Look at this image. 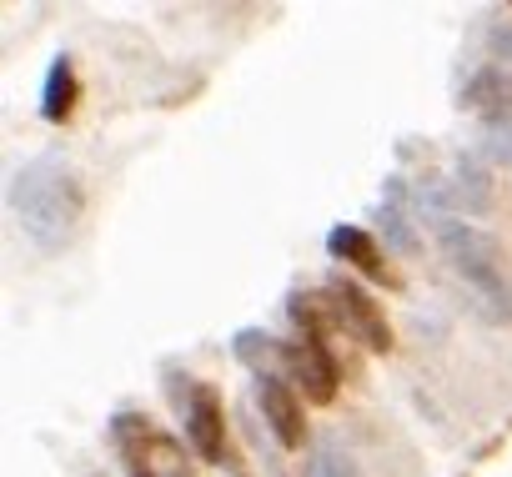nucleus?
I'll return each instance as SVG.
<instances>
[{"instance_id":"1","label":"nucleus","mask_w":512,"mask_h":477,"mask_svg":"<svg viewBox=\"0 0 512 477\" xmlns=\"http://www.w3.org/2000/svg\"><path fill=\"white\" fill-rule=\"evenodd\" d=\"M6 206H11L26 242L51 257L71 242V231L81 221V206H86V191H81V176L61 156H36V161L11 171Z\"/></svg>"},{"instance_id":"2","label":"nucleus","mask_w":512,"mask_h":477,"mask_svg":"<svg viewBox=\"0 0 512 477\" xmlns=\"http://www.w3.org/2000/svg\"><path fill=\"white\" fill-rule=\"evenodd\" d=\"M432 236H437L442 257L457 267V277L482 297L487 317L512 322V267H507V257H502V247L492 242V236L477 231L462 216H447V211L432 216Z\"/></svg>"},{"instance_id":"3","label":"nucleus","mask_w":512,"mask_h":477,"mask_svg":"<svg viewBox=\"0 0 512 477\" xmlns=\"http://www.w3.org/2000/svg\"><path fill=\"white\" fill-rule=\"evenodd\" d=\"M111 442H116V452H121L131 477H191L186 447L171 432H161L151 417H141V412H121L111 422Z\"/></svg>"},{"instance_id":"4","label":"nucleus","mask_w":512,"mask_h":477,"mask_svg":"<svg viewBox=\"0 0 512 477\" xmlns=\"http://www.w3.org/2000/svg\"><path fill=\"white\" fill-rule=\"evenodd\" d=\"M327 302H332V312H337V322L357 337V342H367L372 352H392V327H387V317H382V307L357 287V282H347V277H337L332 287H327Z\"/></svg>"},{"instance_id":"5","label":"nucleus","mask_w":512,"mask_h":477,"mask_svg":"<svg viewBox=\"0 0 512 477\" xmlns=\"http://www.w3.org/2000/svg\"><path fill=\"white\" fill-rule=\"evenodd\" d=\"M282 367L292 372V382L312 397V402H332L337 397V362L322 342H282Z\"/></svg>"},{"instance_id":"6","label":"nucleus","mask_w":512,"mask_h":477,"mask_svg":"<svg viewBox=\"0 0 512 477\" xmlns=\"http://www.w3.org/2000/svg\"><path fill=\"white\" fill-rule=\"evenodd\" d=\"M256 402H262V417H267V427L277 432L282 447H307V412H302L292 382L256 377Z\"/></svg>"},{"instance_id":"7","label":"nucleus","mask_w":512,"mask_h":477,"mask_svg":"<svg viewBox=\"0 0 512 477\" xmlns=\"http://www.w3.org/2000/svg\"><path fill=\"white\" fill-rule=\"evenodd\" d=\"M186 437H191V452H196V457L226 462V417H221V392H216V387H191Z\"/></svg>"},{"instance_id":"8","label":"nucleus","mask_w":512,"mask_h":477,"mask_svg":"<svg viewBox=\"0 0 512 477\" xmlns=\"http://www.w3.org/2000/svg\"><path fill=\"white\" fill-rule=\"evenodd\" d=\"M462 111H477L487 121H512V71L507 66H482L462 86Z\"/></svg>"},{"instance_id":"9","label":"nucleus","mask_w":512,"mask_h":477,"mask_svg":"<svg viewBox=\"0 0 512 477\" xmlns=\"http://www.w3.org/2000/svg\"><path fill=\"white\" fill-rule=\"evenodd\" d=\"M327 247H332L337 262H352V267L367 272L372 282H392V272H387V262H382L377 242H372V231H362V226H332Z\"/></svg>"},{"instance_id":"10","label":"nucleus","mask_w":512,"mask_h":477,"mask_svg":"<svg viewBox=\"0 0 512 477\" xmlns=\"http://www.w3.org/2000/svg\"><path fill=\"white\" fill-rule=\"evenodd\" d=\"M71 111H76V66H71V56L61 51L56 61H51V71H46V91H41V116L46 121H71Z\"/></svg>"},{"instance_id":"11","label":"nucleus","mask_w":512,"mask_h":477,"mask_svg":"<svg viewBox=\"0 0 512 477\" xmlns=\"http://www.w3.org/2000/svg\"><path fill=\"white\" fill-rule=\"evenodd\" d=\"M452 181H457V196L472 206V211H487L492 206V186H487V166L467 151V156H457V171H452Z\"/></svg>"},{"instance_id":"12","label":"nucleus","mask_w":512,"mask_h":477,"mask_svg":"<svg viewBox=\"0 0 512 477\" xmlns=\"http://www.w3.org/2000/svg\"><path fill=\"white\" fill-rule=\"evenodd\" d=\"M287 307H292V322L302 327V342H322V337L332 332V322H337V312H327V297H307V292H297Z\"/></svg>"},{"instance_id":"13","label":"nucleus","mask_w":512,"mask_h":477,"mask_svg":"<svg viewBox=\"0 0 512 477\" xmlns=\"http://www.w3.org/2000/svg\"><path fill=\"white\" fill-rule=\"evenodd\" d=\"M377 226H382V231L392 236V247H397L402 257H417V252H422V242H417V236H412V226H407V216H402V211H397L392 201H387V206L377 211Z\"/></svg>"},{"instance_id":"14","label":"nucleus","mask_w":512,"mask_h":477,"mask_svg":"<svg viewBox=\"0 0 512 477\" xmlns=\"http://www.w3.org/2000/svg\"><path fill=\"white\" fill-rule=\"evenodd\" d=\"M312 472H317V477H362V467H357L337 442H322V447L312 452Z\"/></svg>"},{"instance_id":"15","label":"nucleus","mask_w":512,"mask_h":477,"mask_svg":"<svg viewBox=\"0 0 512 477\" xmlns=\"http://www.w3.org/2000/svg\"><path fill=\"white\" fill-rule=\"evenodd\" d=\"M487 151L497 161H512V121H492L487 126Z\"/></svg>"},{"instance_id":"16","label":"nucleus","mask_w":512,"mask_h":477,"mask_svg":"<svg viewBox=\"0 0 512 477\" xmlns=\"http://www.w3.org/2000/svg\"><path fill=\"white\" fill-rule=\"evenodd\" d=\"M487 46L502 56V61H512V26H492V36H487Z\"/></svg>"}]
</instances>
